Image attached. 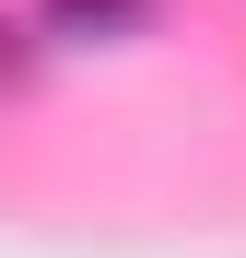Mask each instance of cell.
<instances>
[{"label": "cell", "instance_id": "obj_1", "mask_svg": "<svg viewBox=\"0 0 246 258\" xmlns=\"http://www.w3.org/2000/svg\"><path fill=\"white\" fill-rule=\"evenodd\" d=\"M35 24L70 35V47H117V35L152 24V0H35Z\"/></svg>", "mask_w": 246, "mask_h": 258}]
</instances>
